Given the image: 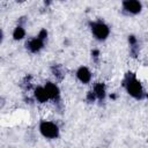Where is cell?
Instances as JSON below:
<instances>
[{"instance_id": "5", "label": "cell", "mask_w": 148, "mask_h": 148, "mask_svg": "<svg viewBox=\"0 0 148 148\" xmlns=\"http://www.w3.org/2000/svg\"><path fill=\"white\" fill-rule=\"evenodd\" d=\"M91 77H92V74L90 72V69L87 67V66H80L76 71V79L83 83V84H87L91 81Z\"/></svg>"}, {"instance_id": "1", "label": "cell", "mask_w": 148, "mask_h": 148, "mask_svg": "<svg viewBox=\"0 0 148 148\" xmlns=\"http://www.w3.org/2000/svg\"><path fill=\"white\" fill-rule=\"evenodd\" d=\"M124 87L127 91V94L133 97L134 99L141 101L146 97V92L143 89L142 83L136 79V76L132 73H128L124 80Z\"/></svg>"}, {"instance_id": "10", "label": "cell", "mask_w": 148, "mask_h": 148, "mask_svg": "<svg viewBox=\"0 0 148 148\" xmlns=\"http://www.w3.org/2000/svg\"><path fill=\"white\" fill-rule=\"evenodd\" d=\"M25 29L23 25H16L13 30V39L14 40H22L25 37Z\"/></svg>"}, {"instance_id": "11", "label": "cell", "mask_w": 148, "mask_h": 148, "mask_svg": "<svg viewBox=\"0 0 148 148\" xmlns=\"http://www.w3.org/2000/svg\"><path fill=\"white\" fill-rule=\"evenodd\" d=\"M37 37H38V38H40L42 40H44V42H45V39L47 38V31H46L45 29H42V30L38 32Z\"/></svg>"}, {"instance_id": "4", "label": "cell", "mask_w": 148, "mask_h": 148, "mask_svg": "<svg viewBox=\"0 0 148 148\" xmlns=\"http://www.w3.org/2000/svg\"><path fill=\"white\" fill-rule=\"evenodd\" d=\"M121 7H123V10L130 15H138L141 13L143 6H142V2L139 1V0H126V1H123L121 3Z\"/></svg>"}, {"instance_id": "14", "label": "cell", "mask_w": 148, "mask_h": 148, "mask_svg": "<svg viewBox=\"0 0 148 148\" xmlns=\"http://www.w3.org/2000/svg\"><path fill=\"white\" fill-rule=\"evenodd\" d=\"M3 37H5V35H3V31H2V29H0V44L2 43V40H3Z\"/></svg>"}, {"instance_id": "12", "label": "cell", "mask_w": 148, "mask_h": 148, "mask_svg": "<svg viewBox=\"0 0 148 148\" xmlns=\"http://www.w3.org/2000/svg\"><path fill=\"white\" fill-rule=\"evenodd\" d=\"M95 99H96V97H95V95L92 94V91H89L88 95H87V101H88V102H92V101H95Z\"/></svg>"}, {"instance_id": "13", "label": "cell", "mask_w": 148, "mask_h": 148, "mask_svg": "<svg viewBox=\"0 0 148 148\" xmlns=\"http://www.w3.org/2000/svg\"><path fill=\"white\" fill-rule=\"evenodd\" d=\"M91 54H92V57L97 58V57H98V54H99V51H98V50H94V51L91 52Z\"/></svg>"}, {"instance_id": "2", "label": "cell", "mask_w": 148, "mask_h": 148, "mask_svg": "<svg viewBox=\"0 0 148 148\" xmlns=\"http://www.w3.org/2000/svg\"><path fill=\"white\" fill-rule=\"evenodd\" d=\"M38 128H39V133L44 138L50 139V140L58 139L60 135V130H59L58 125L50 120H42L39 123Z\"/></svg>"}, {"instance_id": "9", "label": "cell", "mask_w": 148, "mask_h": 148, "mask_svg": "<svg viewBox=\"0 0 148 148\" xmlns=\"http://www.w3.org/2000/svg\"><path fill=\"white\" fill-rule=\"evenodd\" d=\"M91 91H92V94L95 95L96 99L103 101V99L106 97V88H105V86H104L103 83H101V82L96 83V84L94 86V88H92Z\"/></svg>"}, {"instance_id": "7", "label": "cell", "mask_w": 148, "mask_h": 148, "mask_svg": "<svg viewBox=\"0 0 148 148\" xmlns=\"http://www.w3.org/2000/svg\"><path fill=\"white\" fill-rule=\"evenodd\" d=\"M44 44H45V42L36 36L27 42V49L32 53H38L44 47Z\"/></svg>"}, {"instance_id": "6", "label": "cell", "mask_w": 148, "mask_h": 148, "mask_svg": "<svg viewBox=\"0 0 148 148\" xmlns=\"http://www.w3.org/2000/svg\"><path fill=\"white\" fill-rule=\"evenodd\" d=\"M44 89L49 96V99H53V101H58L60 97V89L59 87L54 83V82H46L44 86Z\"/></svg>"}, {"instance_id": "8", "label": "cell", "mask_w": 148, "mask_h": 148, "mask_svg": "<svg viewBox=\"0 0 148 148\" xmlns=\"http://www.w3.org/2000/svg\"><path fill=\"white\" fill-rule=\"evenodd\" d=\"M34 97L38 103H46L49 101V96L43 86H38L34 90Z\"/></svg>"}, {"instance_id": "3", "label": "cell", "mask_w": 148, "mask_h": 148, "mask_svg": "<svg viewBox=\"0 0 148 148\" xmlns=\"http://www.w3.org/2000/svg\"><path fill=\"white\" fill-rule=\"evenodd\" d=\"M91 34L97 40H105L110 36V27L102 21H94L90 23Z\"/></svg>"}]
</instances>
